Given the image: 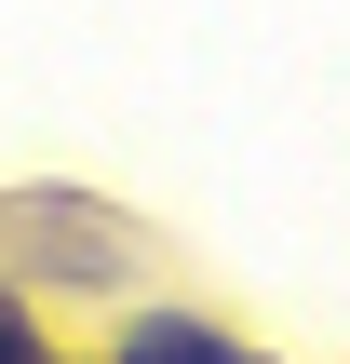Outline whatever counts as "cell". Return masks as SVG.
<instances>
[{
	"mask_svg": "<svg viewBox=\"0 0 350 364\" xmlns=\"http://www.w3.org/2000/svg\"><path fill=\"white\" fill-rule=\"evenodd\" d=\"M121 364H243L216 324H189V311H148L135 338H121Z\"/></svg>",
	"mask_w": 350,
	"mask_h": 364,
	"instance_id": "obj_1",
	"label": "cell"
},
{
	"mask_svg": "<svg viewBox=\"0 0 350 364\" xmlns=\"http://www.w3.org/2000/svg\"><path fill=\"white\" fill-rule=\"evenodd\" d=\"M0 364H54L40 338H27V311H13V297H0Z\"/></svg>",
	"mask_w": 350,
	"mask_h": 364,
	"instance_id": "obj_2",
	"label": "cell"
}]
</instances>
